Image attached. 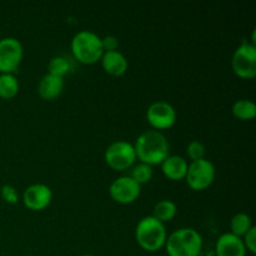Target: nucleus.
I'll return each mask as SVG.
<instances>
[{"instance_id":"obj_1","label":"nucleus","mask_w":256,"mask_h":256,"mask_svg":"<svg viewBox=\"0 0 256 256\" xmlns=\"http://www.w3.org/2000/svg\"><path fill=\"white\" fill-rule=\"evenodd\" d=\"M134 150L136 159L142 164L160 165L169 156V142L162 132L148 130L135 140Z\"/></svg>"},{"instance_id":"obj_2","label":"nucleus","mask_w":256,"mask_h":256,"mask_svg":"<svg viewBox=\"0 0 256 256\" xmlns=\"http://www.w3.org/2000/svg\"><path fill=\"white\" fill-rule=\"evenodd\" d=\"M135 239L139 246L145 252H159L165 246L168 239L165 224L152 215L142 218L135 228Z\"/></svg>"},{"instance_id":"obj_3","label":"nucleus","mask_w":256,"mask_h":256,"mask_svg":"<svg viewBox=\"0 0 256 256\" xmlns=\"http://www.w3.org/2000/svg\"><path fill=\"white\" fill-rule=\"evenodd\" d=\"M72 52L75 59L85 65H92L100 62L104 49L102 45V38L92 30H82L72 36Z\"/></svg>"},{"instance_id":"obj_4","label":"nucleus","mask_w":256,"mask_h":256,"mask_svg":"<svg viewBox=\"0 0 256 256\" xmlns=\"http://www.w3.org/2000/svg\"><path fill=\"white\" fill-rule=\"evenodd\" d=\"M165 248L169 256H200L202 238L192 228H180L168 236Z\"/></svg>"},{"instance_id":"obj_5","label":"nucleus","mask_w":256,"mask_h":256,"mask_svg":"<svg viewBox=\"0 0 256 256\" xmlns=\"http://www.w3.org/2000/svg\"><path fill=\"white\" fill-rule=\"evenodd\" d=\"M105 162L115 172H124L135 164L134 145L125 140H116L112 142L105 150Z\"/></svg>"},{"instance_id":"obj_6","label":"nucleus","mask_w":256,"mask_h":256,"mask_svg":"<svg viewBox=\"0 0 256 256\" xmlns=\"http://www.w3.org/2000/svg\"><path fill=\"white\" fill-rule=\"evenodd\" d=\"M188 185L194 192L206 190L215 180V166L210 160L202 159L192 162L185 175Z\"/></svg>"},{"instance_id":"obj_7","label":"nucleus","mask_w":256,"mask_h":256,"mask_svg":"<svg viewBox=\"0 0 256 256\" xmlns=\"http://www.w3.org/2000/svg\"><path fill=\"white\" fill-rule=\"evenodd\" d=\"M232 72L242 79H252L256 75V45L242 42L232 58Z\"/></svg>"},{"instance_id":"obj_8","label":"nucleus","mask_w":256,"mask_h":256,"mask_svg":"<svg viewBox=\"0 0 256 256\" xmlns=\"http://www.w3.org/2000/svg\"><path fill=\"white\" fill-rule=\"evenodd\" d=\"M24 56V49L16 38L0 39V74H12L19 68Z\"/></svg>"},{"instance_id":"obj_9","label":"nucleus","mask_w":256,"mask_h":256,"mask_svg":"<svg viewBox=\"0 0 256 256\" xmlns=\"http://www.w3.org/2000/svg\"><path fill=\"white\" fill-rule=\"evenodd\" d=\"M146 120L155 130H166L176 122V110L166 102H155L146 110Z\"/></svg>"},{"instance_id":"obj_10","label":"nucleus","mask_w":256,"mask_h":256,"mask_svg":"<svg viewBox=\"0 0 256 256\" xmlns=\"http://www.w3.org/2000/svg\"><path fill=\"white\" fill-rule=\"evenodd\" d=\"M142 192V186L129 175L115 179L109 186V195L115 202L122 205L136 202Z\"/></svg>"},{"instance_id":"obj_11","label":"nucleus","mask_w":256,"mask_h":256,"mask_svg":"<svg viewBox=\"0 0 256 256\" xmlns=\"http://www.w3.org/2000/svg\"><path fill=\"white\" fill-rule=\"evenodd\" d=\"M22 204L32 212H42L46 209L52 200V192L48 185L36 182L28 186L22 192Z\"/></svg>"},{"instance_id":"obj_12","label":"nucleus","mask_w":256,"mask_h":256,"mask_svg":"<svg viewBox=\"0 0 256 256\" xmlns=\"http://www.w3.org/2000/svg\"><path fill=\"white\" fill-rule=\"evenodd\" d=\"M216 256H246V248L242 238L225 232L216 240Z\"/></svg>"},{"instance_id":"obj_13","label":"nucleus","mask_w":256,"mask_h":256,"mask_svg":"<svg viewBox=\"0 0 256 256\" xmlns=\"http://www.w3.org/2000/svg\"><path fill=\"white\" fill-rule=\"evenodd\" d=\"M64 78L55 76L52 74H45L38 84V94L45 102L56 100L62 95L64 89Z\"/></svg>"},{"instance_id":"obj_14","label":"nucleus","mask_w":256,"mask_h":256,"mask_svg":"<svg viewBox=\"0 0 256 256\" xmlns=\"http://www.w3.org/2000/svg\"><path fill=\"white\" fill-rule=\"evenodd\" d=\"M100 62L104 72L112 76H122L128 70V59L119 50L104 52Z\"/></svg>"},{"instance_id":"obj_15","label":"nucleus","mask_w":256,"mask_h":256,"mask_svg":"<svg viewBox=\"0 0 256 256\" xmlns=\"http://www.w3.org/2000/svg\"><path fill=\"white\" fill-rule=\"evenodd\" d=\"M160 165H162V174L168 179L178 182V180L185 179L189 162L179 155H169Z\"/></svg>"},{"instance_id":"obj_16","label":"nucleus","mask_w":256,"mask_h":256,"mask_svg":"<svg viewBox=\"0 0 256 256\" xmlns=\"http://www.w3.org/2000/svg\"><path fill=\"white\" fill-rule=\"evenodd\" d=\"M176 212L178 206L174 202H172V200H160L154 205L152 216H154L155 219L165 224V222L174 219L176 216Z\"/></svg>"},{"instance_id":"obj_17","label":"nucleus","mask_w":256,"mask_h":256,"mask_svg":"<svg viewBox=\"0 0 256 256\" xmlns=\"http://www.w3.org/2000/svg\"><path fill=\"white\" fill-rule=\"evenodd\" d=\"M232 112L236 119L250 122L256 116V105L252 100L240 99L232 104Z\"/></svg>"},{"instance_id":"obj_18","label":"nucleus","mask_w":256,"mask_h":256,"mask_svg":"<svg viewBox=\"0 0 256 256\" xmlns=\"http://www.w3.org/2000/svg\"><path fill=\"white\" fill-rule=\"evenodd\" d=\"M252 226L254 225H252V218L246 212H238L230 220V230H232L230 232L239 238L244 236Z\"/></svg>"},{"instance_id":"obj_19","label":"nucleus","mask_w":256,"mask_h":256,"mask_svg":"<svg viewBox=\"0 0 256 256\" xmlns=\"http://www.w3.org/2000/svg\"><path fill=\"white\" fill-rule=\"evenodd\" d=\"M19 92V82L14 74H0V98L12 99Z\"/></svg>"},{"instance_id":"obj_20","label":"nucleus","mask_w":256,"mask_h":256,"mask_svg":"<svg viewBox=\"0 0 256 256\" xmlns=\"http://www.w3.org/2000/svg\"><path fill=\"white\" fill-rule=\"evenodd\" d=\"M132 180L138 182V184L142 186V185L146 184L152 180V168L150 165L142 164V162H139V164L135 165L132 170V174L129 175Z\"/></svg>"},{"instance_id":"obj_21","label":"nucleus","mask_w":256,"mask_h":256,"mask_svg":"<svg viewBox=\"0 0 256 256\" xmlns=\"http://www.w3.org/2000/svg\"><path fill=\"white\" fill-rule=\"evenodd\" d=\"M48 70H49V74L64 78L70 72V64L65 58L54 56L50 59L49 64H48Z\"/></svg>"},{"instance_id":"obj_22","label":"nucleus","mask_w":256,"mask_h":256,"mask_svg":"<svg viewBox=\"0 0 256 256\" xmlns=\"http://www.w3.org/2000/svg\"><path fill=\"white\" fill-rule=\"evenodd\" d=\"M186 154L192 162H196V160L205 159V154H206V149H205L204 144L199 140H192L188 144Z\"/></svg>"},{"instance_id":"obj_23","label":"nucleus","mask_w":256,"mask_h":256,"mask_svg":"<svg viewBox=\"0 0 256 256\" xmlns=\"http://www.w3.org/2000/svg\"><path fill=\"white\" fill-rule=\"evenodd\" d=\"M0 194H2V200L8 204H18L19 202V195H18L16 189L14 186L9 184L2 185V189H0Z\"/></svg>"},{"instance_id":"obj_24","label":"nucleus","mask_w":256,"mask_h":256,"mask_svg":"<svg viewBox=\"0 0 256 256\" xmlns=\"http://www.w3.org/2000/svg\"><path fill=\"white\" fill-rule=\"evenodd\" d=\"M246 250H249L252 255L256 254V228L252 226L244 236L242 238Z\"/></svg>"},{"instance_id":"obj_25","label":"nucleus","mask_w":256,"mask_h":256,"mask_svg":"<svg viewBox=\"0 0 256 256\" xmlns=\"http://www.w3.org/2000/svg\"><path fill=\"white\" fill-rule=\"evenodd\" d=\"M102 45L104 52H114V50H118L119 42L114 35H106L105 38H102Z\"/></svg>"},{"instance_id":"obj_26","label":"nucleus","mask_w":256,"mask_h":256,"mask_svg":"<svg viewBox=\"0 0 256 256\" xmlns=\"http://www.w3.org/2000/svg\"><path fill=\"white\" fill-rule=\"evenodd\" d=\"M80 256H95V255H92V254H84V255H80Z\"/></svg>"},{"instance_id":"obj_27","label":"nucleus","mask_w":256,"mask_h":256,"mask_svg":"<svg viewBox=\"0 0 256 256\" xmlns=\"http://www.w3.org/2000/svg\"><path fill=\"white\" fill-rule=\"evenodd\" d=\"M26 256H32V255H26Z\"/></svg>"}]
</instances>
